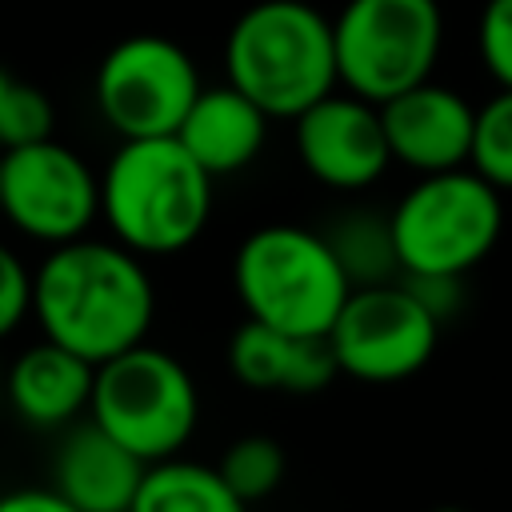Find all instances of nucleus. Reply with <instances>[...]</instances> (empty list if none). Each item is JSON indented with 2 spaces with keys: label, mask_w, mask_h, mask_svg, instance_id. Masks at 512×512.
<instances>
[{
  "label": "nucleus",
  "mask_w": 512,
  "mask_h": 512,
  "mask_svg": "<svg viewBox=\"0 0 512 512\" xmlns=\"http://www.w3.org/2000/svg\"><path fill=\"white\" fill-rule=\"evenodd\" d=\"M32 316L44 340L104 364L148 340L156 288L144 256L116 240L76 236L56 244L32 272Z\"/></svg>",
  "instance_id": "1"
},
{
  "label": "nucleus",
  "mask_w": 512,
  "mask_h": 512,
  "mask_svg": "<svg viewBox=\"0 0 512 512\" xmlns=\"http://www.w3.org/2000/svg\"><path fill=\"white\" fill-rule=\"evenodd\" d=\"M100 216L128 252L176 256L212 216V176L176 136L124 140L100 172Z\"/></svg>",
  "instance_id": "2"
},
{
  "label": "nucleus",
  "mask_w": 512,
  "mask_h": 512,
  "mask_svg": "<svg viewBox=\"0 0 512 512\" xmlns=\"http://www.w3.org/2000/svg\"><path fill=\"white\" fill-rule=\"evenodd\" d=\"M224 72L268 120H296L340 84L332 20L304 0H260L224 40Z\"/></svg>",
  "instance_id": "3"
},
{
  "label": "nucleus",
  "mask_w": 512,
  "mask_h": 512,
  "mask_svg": "<svg viewBox=\"0 0 512 512\" xmlns=\"http://www.w3.org/2000/svg\"><path fill=\"white\" fill-rule=\"evenodd\" d=\"M232 288L248 320L300 336H328L352 292L324 232L300 224L248 232L232 256Z\"/></svg>",
  "instance_id": "4"
},
{
  "label": "nucleus",
  "mask_w": 512,
  "mask_h": 512,
  "mask_svg": "<svg viewBox=\"0 0 512 512\" xmlns=\"http://www.w3.org/2000/svg\"><path fill=\"white\" fill-rule=\"evenodd\" d=\"M88 420L152 464L176 456L192 440L200 392L192 372L172 352L140 340L128 352L96 364Z\"/></svg>",
  "instance_id": "5"
},
{
  "label": "nucleus",
  "mask_w": 512,
  "mask_h": 512,
  "mask_svg": "<svg viewBox=\"0 0 512 512\" xmlns=\"http://www.w3.org/2000/svg\"><path fill=\"white\" fill-rule=\"evenodd\" d=\"M400 276L444 272L468 276L504 232L500 192L472 168L424 172L388 212Z\"/></svg>",
  "instance_id": "6"
},
{
  "label": "nucleus",
  "mask_w": 512,
  "mask_h": 512,
  "mask_svg": "<svg viewBox=\"0 0 512 512\" xmlns=\"http://www.w3.org/2000/svg\"><path fill=\"white\" fill-rule=\"evenodd\" d=\"M336 80L384 104L396 92L432 80L444 44V16L436 0H348L332 20Z\"/></svg>",
  "instance_id": "7"
},
{
  "label": "nucleus",
  "mask_w": 512,
  "mask_h": 512,
  "mask_svg": "<svg viewBox=\"0 0 512 512\" xmlns=\"http://www.w3.org/2000/svg\"><path fill=\"white\" fill-rule=\"evenodd\" d=\"M0 216L48 248L88 236L100 216V176L80 152L44 136L0 152Z\"/></svg>",
  "instance_id": "8"
},
{
  "label": "nucleus",
  "mask_w": 512,
  "mask_h": 512,
  "mask_svg": "<svg viewBox=\"0 0 512 512\" xmlns=\"http://www.w3.org/2000/svg\"><path fill=\"white\" fill-rule=\"evenodd\" d=\"M436 316L400 284L352 288L328 328L336 368L360 384H400L436 352Z\"/></svg>",
  "instance_id": "9"
},
{
  "label": "nucleus",
  "mask_w": 512,
  "mask_h": 512,
  "mask_svg": "<svg viewBox=\"0 0 512 512\" xmlns=\"http://www.w3.org/2000/svg\"><path fill=\"white\" fill-rule=\"evenodd\" d=\"M96 108L120 140L172 136L200 92L192 56L168 36H128L96 68Z\"/></svg>",
  "instance_id": "10"
},
{
  "label": "nucleus",
  "mask_w": 512,
  "mask_h": 512,
  "mask_svg": "<svg viewBox=\"0 0 512 512\" xmlns=\"http://www.w3.org/2000/svg\"><path fill=\"white\" fill-rule=\"evenodd\" d=\"M296 156L324 188L360 192L376 184L392 164L380 104L332 88L296 116Z\"/></svg>",
  "instance_id": "11"
},
{
  "label": "nucleus",
  "mask_w": 512,
  "mask_h": 512,
  "mask_svg": "<svg viewBox=\"0 0 512 512\" xmlns=\"http://www.w3.org/2000/svg\"><path fill=\"white\" fill-rule=\"evenodd\" d=\"M472 120H476V108L460 92L432 80H420L380 104V124H384L392 160H400L420 176L468 164Z\"/></svg>",
  "instance_id": "12"
},
{
  "label": "nucleus",
  "mask_w": 512,
  "mask_h": 512,
  "mask_svg": "<svg viewBox=\"0 0 512 512\" xmlns=\"http://www.w3.org/2000/svg\"><path fill=\"white\" fill-rule=\"evenodd\" d=\"M228 368L252 392H288V396L324 392L340 376L328 336L280 332L260 320H244L232 332Z\"/></svg>",
  "instance_id": "13"
},
{
  "label": "nucleus",
  "mask_w": 512,
  "mask_h": 512,
  "mask_svg": "<svg viewBox=\"0 0 512 512\" xmlns=\"http://www.w3.org/2000/svg\"><path fill=\"white\" fill-rule=\"evenodd\" d=\"M140 476L144 460L92 420L68 428L52 464V488L80 512H128Z\"/></svg>",
  "instance_id": "14"
},
{
  "label": "nucleus",
  "mask_w": 512,
  "mask_h": 512,
  "mask_svg": "<svg viewBox=\"0 0 512 512\" xmlns=\"http://www.w3.org/2000/svg\"><path fill=\"white\" fill-rule=\"evenodd\" d=\"M264 132H268L264 108H256L240 88L224 84V88H200L172 136L216 180L248 168L264 148Z\"/></svg>",
  "instance_id": "15"
},
{
  "label": "nucleus",
  "mask_w": 512,
  "mask_h": 512,
  "mask_svg": "<svg viewBox=\"0 0 512 512\" xmlns=\"http://www.w3.org/2000/svg\"><path fill=\"white\" fill-rule=\"evenodd\" d=\"M92 372L96 364L80 360L56 340H40L12 360L4 376V396L32 428H68L80 412H88Z\"/></svg>",
  "instance_id": "16"
},
{
  "label": "nucleus",
  "mask_w": 512,
  "mask_h": 512,
  "mask_svg": "<svg viewBox=\"0 0 512 512\" xmlns=\"http://www.w3.org/2000/svg\"><path fill=\"white\" fill-rule=\"evenodd\" d=\"M128 512H244V500L224 484L216 464L164 456L144 464Z\"/></svg>",
  "instance_id": "17"
},
{
  "label": "nucleus",
  "mask_w": 512,
  "mask_h": 512,
  "mask_svg": "<svg viewBox=\"0 0 512 512\" xmlns=\"http://www.w3.org/2000/svg\"><path fill=\"white\" fill-rule=\"evenodd\" d=\"M344 280L352 288H368V284H392L400 280V256H396V240H392V224L380 212L356 208L332 220V228L324 232Z\"/></svg>",
  "instance_id": "18"
},
{
  "label": "nucleus",
  "mask_w": 512,
  "mask_h": 512,
  "mask_svg": "<svg viewBox=\"0 0 512 512\" xmlns=\"http://www.w3.org/2000/svg\"><path fill=\"white\" fill-rule=\"evenodd\" d=\"M284 468H288L284 448H280L272 436H260V432L232 440V444L224 448L220 464H216V472L224 476V484H228L244 504L272 496V492L280 488V480H284Z\"/></svg>",
  "instance_id": "19"
},
{
  "label": "nucleus",
  "mask_w": 512,
  "mask_h": 512,
  "mask_svg": "<svg viewBox=\"0 0 512 512\" xmlns=\"http://www.w3.org/2000/svg\"><path fill=\"white\" fill-rule=\"evenodd\" d=\"M468 164L496 192H512V88H500L472 120Z\"/></svg>",
  "instance_id": "20"
},
{
  "label": "nucleus",
  "mask_w": 512,
  "mask_h": 512,
  "mask_svg": "<svg viewBox=\"0 0 512 512\" xmlns=\"http://www.w3.org/2000/svg\"><path fill=\"white\" fill-rule=\"evenodd\" d=\"M52 124H56L52 100L40 88L0 68V152L52 136Z\"/></svg>",
  "instance_id": "21"
},
{
  "label": "nucleus",
  "mask_w": 512,
  "mask_h": 512,
  "mask_svg": "<svg viewBox=\"0 0 512 512\" xmlns=\"http://www.w3.org/2000/svg\"><path fill=\"white\" fill-rule=\"evenodd\" d=\"M476 48L492 80L512 88V0H488L476 28Z\"/></svg>",
  "instance_id": "22"
},
{
  "label": "nucleus",
  "mask_w": 512,
  "mask_h": 512,
  "mask_svg": "<svg viewBox=\"0 0 512 512\" xmlns=\"http://www.w3.org/2000/svg\"><path fill=\"white\" fill-rule=\"evenodd\" d=\"M24 316H32V272L0 240V340L12 336L24 324Z\"/></svg>",
  "instance_id": "23"
},
{
  "label": "nucleus",
  "mask_w": 512,
  "mask_h": 512,
  "mask_svg": "<svg viewBox=\"0 0 512 512\" xmlns=\"http://www.w3.org/2000/svg\"><path fill=\"white\" fill-rule=\"evenodd\" d=\"M400 284L436 316V324L452 320L464 304V276H444V272H404Z\"/></svg>",
  "instance_id": "24"
},
{
  "label": "nucleus",
  "mask_w": 512,
  "mask_h": 512,
  "mask_svg": "<svg viewBox=\"0 0 512 512\" xmlns=\"http://www.w3.org/2000/svg\"><path fill=\"white\" fill-rule=\"evenodd\" d=\"M0 512H80L56 488H16L0 496Z\"/></svg>",
  "instance_id": "25"
},
{
  "label": "nucleus",
  "mask_w": 512,
  "mask_h": 512,
  "mask_svg": "<svg viewBox=\"0 0 512 512\" xmlns=\"http://www.w3.org/2000/svg\"><path fill=\"white\" fill-rule=\"evenodd\" d=\"M432 512H464V508H452V504H444V508H432Z\"/></svg>",
  "instance_id": "26"
},
{
  "label": "nucleus",
  "mask_w": 512,
  "mask_h": 512,
  "mask_svg": "<svg viewBox=\"0 0 512 512\" xmlns=\"http://www.w3.org/2000/svg\"><path fill=\"white\" fill-rule=\"evenodd\" d=\"M0 392H4V380H0Z\"/></svg>",
  "instance_id": "27"
}]
</instances>
